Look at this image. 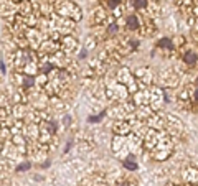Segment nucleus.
<instances>
[{"mask_svg": "<svg viewBox=\"0 0 198 186\" xmlns=\"http://www.w3.org/2000/svg\"><path fill=\"white\" fill-rule=\"evenodd\" d=\"M124 26L129 31H139L142 26V18L137 13H127L124 17Z\"/></svg>", "mask_w": 198, "mask_h": 186, "instance_id": "obj_1", "label": "nucleus"}, {"mask_svg": "<svg viewBox=\"0 0 198 186\" xmlns=\"http://www.w3.org/2000/svg\"><path fill=\"white\" fill-rule=\"evenodd\" d=\"M182 63H183L185 66H188V68H193L196 63H198V55H196V51L187 50V51L182 55Z\"/></svg>", "mask_w": 198, "mask_h": 186, "instance_id": "obj_2", "label": "nucleus"}, {"mask_svg": "<svg viewBox=\"0 0 198 186\" xmlns=\"http://www.w3.org/2000/svg\"><path fill=\"white\" fill-rule=\"evenodd\" d=\"M183 178H185V181H187L188 184H191V186L198 184V170L196 168H187L185 173H183Z\"/></svg>", "mask_w": 198, "mask_h": 186, "instance_id": "obj_3", "label": "nucleus"}, {"mask_svg": "<svg viewBox=\"0 0 198 186\" xmlns=\"http://www.w3.org/2000/svg\"><path fill=\"white\" fill-rule=\"evenodd\" d=\"M159 48H162V50H165V51H168L170 53V56H172V53H175V45H173V41L170 38H162L160 41H159Z\"/></svg>", "mask_w": 198, "mask_h": 186, "instance_id": "obj_4", "label": "nucleus"}, {"mask_svg": "<svg viewBox=\"0 0 198 186\" xmlns=\"http://www.w3.org/2000/svg\"><path fill=\"white\" fill-rule=\"evenodd\" d=\"M104 117H106V112H101L99 115H91V117L88 119L89 122H92V124H94V122H101Z\"/></svg>", "mask_w": 198, "mask_h": 186, "instance_id": "obj_5", "label": "nucleus"}, {"mask_svg": "<svg viewBox=\"0 0 198 186\" xmlns=\"http://www.w3.org/2000/svg\"><path fill=\"white\" fill-rule=\"evenodd\" d=\"M30 163L28 161H25V163H22V165H18V168H17V171H27V170H30Z\"/></svg>", "mask_w": 198, "mask_h": 186, "instance_id": "obj_6", "label": "nucleus"}, {"mask_svg": "<svg viewBox=\"0 0 198 186\" xmlns=\"http://www.w3.org/2000/svg\"><path fill=\"white\" fill-rule=\"evenodd\" d=\"M33 83H35L33 78L28 76V78H25V81H23V86H25V88H30V86H33Z\"/></svg>", "mask_w": 198, "mask_h": 186, "instance_id": "obj_7", "label": "nucleus"}, {"mask_svg": "<svg viewBox=\"0 0 198 186\" xmlns=\"http://www.w3.org/2000/svg\"><path fill=\"white\" fill-rule=\"evenodd\" d=\"M65 125H69V117H65Z\"/></svg>", "mask_w": 198, "mask_h": 186, "instance_id": "obj_8", "label": "nucleus"}]
</instances>
